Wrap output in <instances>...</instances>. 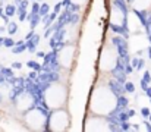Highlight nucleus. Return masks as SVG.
Returning <instances> with one entry per match:
<instances>
[{
    "label": "nucleus",
    "mask_w": 151,
    "mask_h": 132,
    "mask_svg": "<svg viewBox=\"0 0 151 132\" xmlns=\"http://www.w3.org/2000/svg\"><path fill=\"white\" fill-rule=\"evenodd\" d=\"M49 10H50V6L44 3V4H41V7L38 9V15H40V16H46V15L49 13Z\"/></svg>",
    "instance_id": "nucleus-1"
},
{
    "label": "nucleus",
    "mask_w": 151,
    "mask_h": 132,
    "mask_svg": "<svg viewBox=\"0 0 151 132\" xmlns=\"http://www.w3.org/2000/svg\"><path fill=\"white\" fill-rule=\"evenodd\" d=\"M27 65H28V68H29V69L32 68L34 71H40V65H38L37 62H34V60H29V62H28Z\"/></svg>",
    "instance_id": "nucleus-2"
},
{
    "label": "nucleus",
    "mask_w": 151,
    "mask_h": 132,
    "mask_svg": "<svg viewBox=\"0 0 151 132\" xmlns=\"http://www.w3.org/2000/svg\"><path fill=\"white\" fill-rule=\"evenodd\" d=\"M16 24H13V22H10L9 24V27H7V30H9V34H15L16 32Z\"/></svg>",
    "instance_id": "nucleus-3"
},
{
    "label": "nucleus",
    "mask_w": 151,
    "mask_h": 132,
    "mask_svg": "<svg viewBox=\"0 0 151 132\" xmlns=\"http://www.w3.org/2000/svg\"><path fill=\"white\" fill-rule=\"evenodd\" d=\"M125 89H126L128 92H134V89H135V88H134V84H132V82H126V84H125Z\"/></svg>",
    "instance_id": "nucleus-4"
},
{
    "label": "nucleus",
    "mask_w": 151,
    "mask_h": 132,
    "mask_svg": "<svg viewBox=\"0 0 151 132\" xmlns=\"http://www.w3.org/2000/svg\"><path fill=\"white\" fill-rule=\"evenodd\" d=\"M4 45H6V47H13V45H15V41H13V40H12V38H4Z\"/></svg>",
    "instance_id": "nucleus-5"
},
{
    "label": "nucleus",
    "mask_w": 151,
    "mask_h": 132,
    "mask_svg": "<svg viewBox=\"0 0 151 132\" xmlns=\"http://www.w3.org/2000/svg\"><path fill=\"white\" fill-rule=\"evenodd\" d=\"M142 81H145L147 84H150L151 82V75L148 71H145V74H144V78H142Z\"/></svg>",
    "instance_id": "nucleus-6"
},
{
    "label": "nucleus",
    "mask_w": 151,
    "mask_h": 132,
    "mask_svg": "<svg viewBox=\"0 0 151 132\" xmlns=\"http://www.w3.org/2000/svg\"><path fill=\"white\" fill-rule=\"evenodd\" d=\"M150 109H148V107H142V110H141V115H142V116H144V118H148V116H150Z\"/></svg>",
    "instance_id": "nucleus-7"
},
{
    "label": "nucleus",
    "mask_w": 151,
    "mask_h": 132,
    "mask_svg": "<svg viewBox=\"0 0 151 132\" xmlns=\"http://www.w3.org/2000/svg\"><path fill=\"white\" fill-rule=\"evenodd\" d=\"M6 13H7V16H12L15 13V7L13 6H7L6 7Z\"/></svg>",
    "instance_id": "nucleus-8"
},
{
    "label": "nucleus",
    "mask_w": 151,
    "mask_h": 132,
    "mask_svg": "<svg viewBox=\"0 0 151 132\" xmlns=\"http://www.w3.org/2000/svg\"><path fill=\"white\" fill-rule=\"evenodd\" d=\"M38 9H40V4L38 3H34L32 4V13H38Z\"/></svg>",
    "instance_id": "nucleus-9"
},
{
    "label": "nucleus",
    "mask_w": 151,
    "mask_h": 132,
    "mask_svg": "<svg viewBox=\"0 0 151 132\" xmlns=\"http://www.w3.org/2000/svg\"><path fill=\"white\" fill-rule=\"evenodd\" d=\"M21 66H22V65H21L19 62H15V63H13V68H15V69H21Z\"/></svg>",
    "instance_id": "nucleus-10"
},
{
    "label": "nucleus",
    "mask_w": 151,
    "mask_h": 132,
    "mask_svg": "<svg viewBox=\"0 0 151 132\" xmlns=\"http://www.w3.org/2000/svg\"><path fill=\"white\" fill-rule=\"evenodd\" d=\"M137 65H138V60H137V59H134V60H132V66H134V68H137Z\"/></svg>",
    "instance_id": "nucleus-11"
},
{
    "label": "nucleus",
    "mask_w": 151,
    "mask_h": 132,
    "mask_svg": "<svg viewBox=\"0 0 151 132\" xmlns=\"http://www.w3.org/2000/svg\"><path fill=\"white\" fill-rule=\"evenodd\" d=\"M37 56H38V57H44V53H43V51H37Z\"/></svg>",
    "instance_id": "nucleus-12"
},
{
    "label": "nucleus",
    "mask_w": 151,
    "mask_h": 132,
    "mask_svg": "<svg viewBox=\"0 0 151 132\" xmlns=\"http://www.w3.org/2000/svg\"><path fill=\"white\" fill-rule=\"evenodd\" d=\"M145 92H147V95H150V97H151V88H150V87L145 89Z\"/></svg>",
    "instance_id": "nucleus-13"
},
{
    "label": "nucleus",
    "mask_w": 151,
    "mask_h": 132,
    "mask_svg": "<svg viewBox=\"0 0 151 132\" xmlns=\"http://www.w3.org/2000/svg\"><path fill=\"white\" fill-rule=\"evenodd\" d=\"M145 128H147L148 131H151V125H150V123H148V122H145Z\"/></svg>",
    "instance_id": "nucleus-14"
},
{
    "label": "nucleus",
    "mask_w": 151,
    "mask_h": 132,
    "mask_svg": "<svg viewBox=\"0 0 151 132\" xmlns=\"http://www.w3.org/2000/svg\"><path fill=\"white\" fill-rule=\"evenodd\" d=\"M148 54H150V57H151V47L148 48Z\"/></svg>",
    "instance_id": "nucleus-15"
},
{
    "label": "nucleus",
    "mask_w": 151,
    "mask_h": 132,
    "mask_svg": "<svg viewBox=\"0 0 151 132\" xmlns=\"http://www.w3.org/2000/svg\"><path fill=\"white\" fill-rule=\"evenodd\" d=\"M148 118H150V120H151V113H150V116H148Z\"/></svg>",
    "instance_id": "nucleus-16"
}]
</instances>
